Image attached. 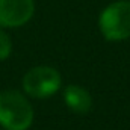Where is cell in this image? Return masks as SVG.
Instances as JSON below:
<instances>
[{
	"instance_id": "7a4b0ae2",
	"label": "cell",
	"mask_w": 130,
	"mask_h": 130,
	"mask_svg": "<svg viewBox=\"0 0 130 130\" xmlns=\"http://www.w3.org/2000/svg\"><path fill=\"white\" fill-rule=\"evenodd\" d=\"M103 36L109 41H123L130 38V0L110 3L103 9L98 18Z\"/></svg>"
},
{
	"instance_id": "3957f363",
	"label": "cell",
	"mask_w": 130,
	"mask_h": 130,
	"mask_svg": "<svg viewBox=\"0 0 130 130\" xmlns=\"http://www.w3.org/2000/svg\"><path fill=\"white\" fill-rule=\"evenodd\" d=\"M61 74L52 67H35L23 77L26 94L35 98H47L61 88Z\"/></svg>"
},
{
	"instance_id": "277c9868",
	"label": "cell",
	"mask_w": 130,
	"mask_h": 130,
	"mask_svg": "<svg viewBox=\"0 0 130 130\" xmlns=\"http://www.w3.org/2000/svg\"><path fill=\"white\" fill-rule=\"evenodd\" d=\"M35 12L33 0H0V26L18 27L26 24Z\"/></svg>"
},
{
	"instance_id": "5b68a950",
	"label": "cell",
	"mask_w": 130,
	"mask_h": 130,
	"mask_svg": "<svg viewBox=\"0 0 130 130\" xmlns=\"http://www.w3.org/2000/svg\"><path fill=\"white\" fill-rule=\"evenodd\" d=\"M64 100L65 104L70 110L76 112V113H86L91 110L92 107V97L91 94L79 86V85H70L65 88L64 92Z\"/></svg>"
},
{
	"instance_id": "6da1fadb",
	"label": "cell",
	"mask_w": 130,
	"mask_h": 130,
	"mask_svg": "<svg viewBox=\"0 0 130 130\" xmlns=\"http://www.w3.org/2000/svg\"><path fill=\"white\" fill-rule=\"evenodd\" d=\"M33 121V109L21 92H0V124L6 130H27Z\"/></svg>"
},
{
	"instance_id": "8992f818",
	"label": "cell",
	"mask_w": 130,
	"mask_h": 130,
	"mask_svg": "<svg viewBox=\"0 0 130 130\" xmlns=\"http://www.w3.org/2000/svg\"><path fill=\"white\" fill-rule=\"evenodd\" d=\"M11 50H12V44L9 36L0 29V61H5L11 55Z\"/></svg>"
}]
</instances>
